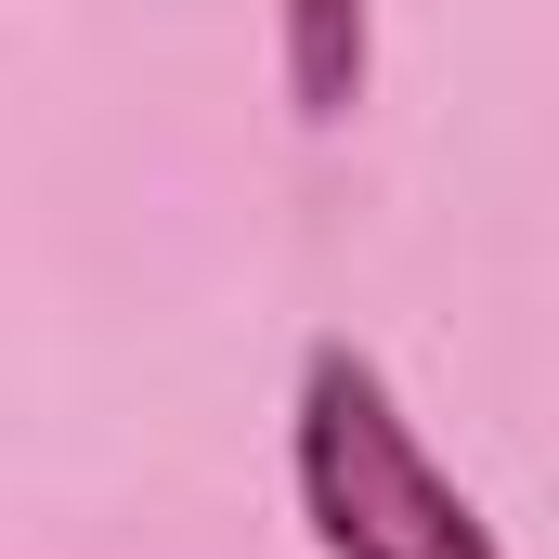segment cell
Segmentation results:
<instances>
[{"mask_svg":"<svg viewBox=\"0 0 559 559\" xmlns=\"http://www.w3.org/2000/svg\"><path fill=\"white\" fill-rule=\"evenodd\" d=\"M286 468H299V521H312L325 559H495V521L429 468V442L404 429L391 378L352 338H312L299 352Z\"/></svg>","mask_w":559,"mask_h":559,"instance_id":"obj_1","label":"cell"},{"mask_svg":"<svg viewBox=\"0 0 559 559\" xmlns=\"http://www.w3.org/2000/svg\"><path fill=\"white\" fill-rule=\"evenodd\" d=\"M286 105L312 131L365 105V0H286Z\"/></svg>","mask_w":559,"mask_h":559,"instance_id":"obj_2","label":"cell"}]
</instances>
